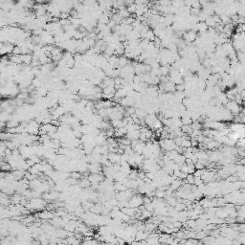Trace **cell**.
<instances>
[{
  "label": "cell",
  "mask_w": 245,
  "mask_h": 245,
  "mask_svg": "<svg viewBox=\"0 0 245 245\" xmlns=\"http://www.w3.org/2000/svg\"><path fill=\"white\" fill-rule=\"evenodd\" d=\"M183 36H184L185 41L188 42V43H190V42H194V40L197 38V34H196V32H195L194 30H190V31H188L187 33L184 34Z\"/></svg>",
  "instance_id": "obj_1"
},
{
  "label": "cell",
  "mask_w": 245,
  "mask_h": 245,
  "mask_svg": "<svg viewBox=\"0 0 245 245\" xmlns=\"http://www.w3.org/2000/svg\"><path fill=\"white\" fill-rule=\"evenodd\" d=\"M54 217L53 215H52V213L48 211H44L42 212V213H40L39 214V217L40 218H46V219H49V218H52V217Z\"/></svg>",
  "instance_id": "obj_2"
}]
</instances>
